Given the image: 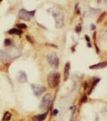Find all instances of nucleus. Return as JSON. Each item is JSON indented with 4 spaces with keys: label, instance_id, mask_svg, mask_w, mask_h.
Wrapping results in <instances>:
<instances>
[{
    "label": "nucleus",
    "instance_id": "nucleus-12",
    "mask_svg": "<svg viewBox=\"0 0 107 121\" xmlns=\"http://www.w3.org/2000/svg\"><path fill=\"white\" fill-rule=\"evenodd\" d=\"M22 33L23 31H21V29L19 28H12L8 31V34L11 35H18V36H20V35H22Z\"/></svg>",
    "mask_w": 107,
    "mask_h": 121
},
{
    "label": "nucleus",
    "instance_id": "nucleus-9",
    "mask_svg": "<svg viewBox=\"0 0 107 121\" xmlns=\"http://www.w3.org/2000/svg\"><path fill=\"white\" fill-rule=\"evenodd\" d=\"M107 66V61H103V62H100V63H98L96 65H90L89 66V69H102V68H105Z\"/></svg>",
    "mask_w": 107,
    "mask_h": 121
},
{
    "label": "nucleus",
    "instance_id": "nucleus-4",
    "mask_svg": "<svg viewBox=\"0 0 107 121\" xmlns=\"http://www.w3.org/2000/svg\"><path fill=\"white\" fill-rule=\"evenodd\" d=\"M52 102V96L51 94H46L44 95V97L41 99V103H40V109L41 110H47L48 107L50 106L51 103Z\"/></svg>",
    "mask_w": 107,
    "mask_h": 121
},
{
    "label": "nucleus",
    "instance_id": "nucleus-19",
    "mask_svg": "<svg viewBox=\"0 0 107 121\" xmlns=\"http://www.w3.org/2000/svg\"><path fill=\"white\" fill-rule=\"evenodd\" d=\"M57 113H58V111H57V110H54V111H53V113H52V114H53L54 116H55V115H56V114H57Z\"/></svg>",
    "mask_w": 107,
    "mask_h": 121
},
{
    "label": "nucleus",
    "instance_id": "nucleus-15",
    "mask_svg": "<svg viewBox=\"0 0 107 121\" xmlns=\"http://www.w3.org/2000/svg\"><path fill=\"white\" fill-rule=\"evenodd\" d=\"M99 81H100V79L98 78V79H96L94 82H93V85H92V87H91V90H90V92H89V94H90L91 92H92V91L93 90V88H94V87H95V86H96L97 84H98V82Z\"/></svg>",
    "mask_w": 107,
    "mask_h": 121
},
{
    "label": "nucleus",
    "instance_id": "nucleus-7",
    "mask_svg": "<svg viewBox=\"0 0 107 121\" xmlns=\"http://www.w3.org/2000/svg\"><path fill=\"white\" fill-rule=\"evenodd\" d=\"M32 89L33 91V93L36 97H40L43 93L45 91V88L40 85H37V84H32Z\"/></svg>",
    "mask_w": 107,
    "mask_h": 121
},
{
    "label": "nucleus",
    "instance_id": "nucleus-20",
    "mask_svg": "<svg viewBox=\"0 0 107 121\" xmlns=\"http://www.w3.org/2000/svg\"><path fill=\"white\" fill-rule=\"evenodd\" d=\"M2 1H3V0H0V2H2Z\"/></svg>",
    "mask_w": 107,
    "mask_h": 121
},
{
    "label": "nucleus",
    "instance_id": "nucleus-5",
    "mask_svg": "<svg viewBox=\"0 0 107 121\" xmlns=\"http://www.w3.org/2000/svg\"><path fill=\"white\" fill-rule=\"evenodd\" d=\"M35 12H36L35 10L32 11H28L25 9H21L20 11H19V17L21 19H23V20L30 21L32 17L34 16Z\"/></svg>",
    "mask_w": 107,
    "mask_h": 121
},
{
    "label": "nucleus",
    "instance_id": "nucleus-1",
    "mask_svg": "<svg viewBox=\"0 0 107 121\" xmlns=\"http://www.w3.org/2000/svg\"><path fill=\"white\" fill-rule=\"evenodd\" d=\"M51 13L55 19V25L57 28H61L64 27V13L61 9L54 7L50 10Z\"/></svg>",
    "mask_w": 107,
    "mask_h": 121
},
{
    "label": "nucleus",
    "instance_id": "nucleus-3",
    "mask_svg": "<svg viewBox=\"0 0 107 121\" xmlns=\"http://www.w3.org/2000/svg\"><path fill=\"white\" fill-rule=\"evenodd\" d=\"M48 83L51 88H55L60 84L61 82V74L58 72H52L48 75Z\"/></svg>",
    "mask_w": 107,
    "mask_h": 121
},
{
    "label": "nucleus",
    "instance_id": "nucleus-16",
    "mask_svg": "<svg viewBox=\"0 0 107 121\" xmlns=\"http://www.w3.org/2000/svg\"><path fill=\"white\" fill-rule=\"evenodd\" d=\"M17 27H18L19 29H23V28H28V27H27V25L24 24V23H18V24H17Z\"/></svg>",
    "mask_w": 107,
    "mask_h": 121
},
{
    "label": "nucleus",
    "instance_id": "nucleus-13",
    "mask_svg": "<svg viewBox=\"0 0 107 121\" xmlns=\"http://www.w3.org/2000/svg\"><path fill=\"white\" fill-rule=\"evenodd\" d=\"M11 114L10 112H6L4 114V116H3V121H9L11 120Z\"/></svg>",
    "mask_w": 107,
    "mask_h": 121
},
{
    "label": "nucleus",
    "instance_id": "nucleus-17",
    "mask_svg": "<svg viewBox=\"0 0 107 121\" xmlns=\"http://www.w3.org/2000/svg\"><path fill=\"white\" fill-rule=\"evenodd\" d=\"M76 30H77V32H80L81 30V25H78V26L77 27V28H76Z\"/></svg>",
    "mask_w": 107,
    "mask_h": 121
},
{
    "label": "nucleus",
    "instance_id": "nucleus-14",
    "mask_svg": "<svg viewBox=\"0 0 107 121\" xmlns=\"http://www.w3.org/2000/svg\"><path fill=\"white\" fill-rule=\"evenodd\" d=\"M12 44V40L11 39H6L4 40V45L5 46H10Z\"/></svg>",
    "mask_w": 107,
    "mask_h": 121
},
{
    "label": "nucleus",
    "instance_id": "nucleus-8",
    "mask_svg": "<svg viewBox=\"0 0 107 121\" xmlns=\"http://www.w3.org/2000/svg\"><path fill=\"white\" fill-rule=\"evenodd\" d=\"M17 80H18L19 82L20 83H23L27 82V75L26 73H24L23 71H19L18 77H17Z\"/></svg>",
    "mask_w": 107,
    "mask_h": 121
},
{
    "label": "nucleus",
    "instance_id": "nucleus-11",
    "mask_svg": "<svg viewBox=\"0 0 107 121\" xmlns=\"http://www.w3.org/2000/svg\"><path fill=\"white\" fill-rule=\"evenodd\" d=\"M69 69H70V62H67L65 66V71H64V76H65V81L68 79L69 76Z\"/></svg>",
    "mask_w": 107,
    "mask_h": 121
},
{
    "label": "nucleus",
    "instance_id": "nucleus-2",
    "mask_svg": "<svg viewBox=\"0 0 107 121\" xmlns=\"http://www.w3.org/2000/svg\"><path fill=\"white\" fill-rule=\"evenodd\" d=\"M21 55V52H19L18 49H8L7 51H2L0 52V58L2 60H12L14 58L19 57Z\"/></svg>",
    "mask_w": 107,
    "mask_h": 121
},
{
    "label": "nucleus",
    "instance_id": "nucleus-6",
    "mask_svg": "<svg viewBox=\"0 0 107 121\" xmlns=\"http://www.w3.org/2000/svg\"><path fill=\"white\" fill-rule=\"evenodd\" d=\"M47 60H48V63L50 64V65H52L55 69H57L59 66V58L55 52H51V53L48 54Z\"/></svg>",
    "mask_w": 107,
    "mask_h": 121
},
{
    "label": "nucleus",
    "instance_id": "nucleus-10",
    "mask_svg": "<svg viewBox=\"0 0 107 121\" xmlns=\"http://www.w3.org/2000/svg\"><path fill=\"white\" fill-rule=\"evenodd\" d=\"M47 115H48V112H44L43 114H40L37 115V116H35L32 117V120L33 121H43L44 120H45Z\"/></svg>",
    "mask_w": 107,
    "mask_h": 121
},
{
    "label": "nucleus",
    "instance_id": "nucleus-18",
    "mask_svg": "<svg viewBox=\"0 0 107 121\" xmlns=\"http://www.w3.org/2000/svg\"><path fill=\"white\" fill-rule=\"evenodd\" d=\"M26 37H27V39H28V41H29V42H31V43H32V44H33V41L32 40V39H31L30 36H27Z\"/></svg>",
    "mask_w": 107,
    "mask_h": 121
}]
</instances>
